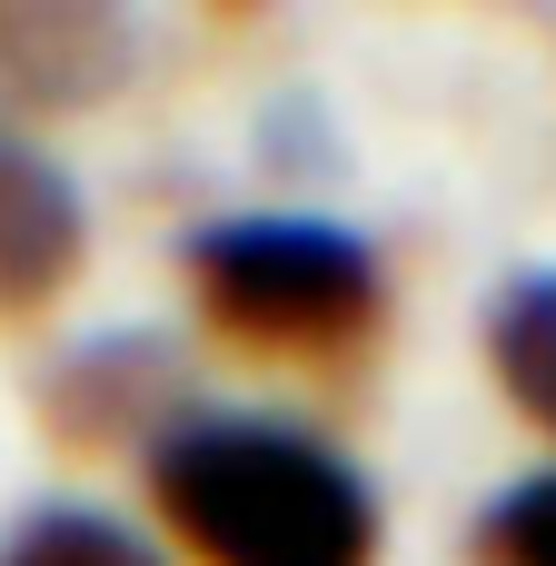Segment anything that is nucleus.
Listing matches in <instances>:
<instances>
[{"instance_id": "obj_1", "label": "nucleus", "mask_w": 556, "mask_h": 566, "mask_svg": "<svg viewBox=\"0 0 556 566\" xmlns=\"http://www.w3.org/2000/svg\"><path fill=\"white\" fill-rule=\"evenodd\" d=\"M149 507L199 566H378V488L289 418L199 408L149 448Z\"/></svg>"}, {"instance_id": "obj_2", "label": "nucleus", "mask_w": 556, "mask_h": 566, "mask_svg": "<svg viewBox=\"0 0 556 566\" xmlns=\"http://www.w3.org/2000/svg\"><path fill=\"white\" fill-rule=\"evenodd\" d=\"M179 279L209 338L249 358H289V368L358 358L388 328V269L338 219H289V209L199 219L179 239Z\"/></svg>"}, {"instance_id": "obj_3", "label": "nucleus", "mask_w": 556, "mask_h": 566, "mask_svg": "<svg viewBox=\"0 0 556 566\" xmlns=\"http://www.w3.org/2000/svg\"><path fill=\"white\" fill-rule=\"evenodd\" d=\"M189 418H199V388H189L179 338L159 328H99L40 378V428L80 458H129V448L149 458Z\"/></svg>"}, {"instance_id": "obj_4", "label": "nucleus", "mask_w": 556, "mask_h": 566, "mask_svg": "<svg viewBox=\"0 0 556 566\" xmlns=\"http://www.w3.org/2000/svg\"><path fill=\"white\" fill-rule=\"evenodd\" d=\"M139 70V30L90 0H0V119L90 109Z\"/></svg>"}, {"instance_id": "obj_5", "label": "nucleus", "mask_w": 556, "mask_h": 566, "mask_svg": "<svg viewBox=\"0 0 556 566\" xmlns=\"http://www.w3.org/2000/svg\"><path fill=\"white\" fill-rule=\"evenodd\" d=\"M90 259V199L80 179L20 129L0 119V318H40Z\"/></svg>"}, {"instance_id": "obj_6", "label": "nucleus", "mask_w": 556, "mask_h": 566, "mask_svg": "<svg viewBox=\"0 0 556 566\" xmlns=\"http://www.w3.org/2000/svg\"><path fill=\"white\" fill-rule=\"evenodd\" d=\"M487 368L507 388V408L556 438V269H517L487 308Z\"/></svg>"}, {"instance_id": "obj_7", "label": "nucleus", "mask_w": 556, "mask_h": 566, "mask_svg": "<svg viewBox=\"0 0 556 566\" xmlns=\"http://www.w3.org/2000/svg\"><path fill=\"white\" fill-rule=\"evenodd\" d=\"M0 566H169L129 517H109V507H30L10 537H0Z\"/></svg>"}, {"instance_id": "obj_8", "label": "nucleus", "mask_w": 556, "mask_h": 566, "mask_svg": "<svg viewBox=\"0 0 556 566\" xmlns=\"http://www.w3.org/2000/svg\"><path fill=\"white\" fill-rule=\"evenodd\" d=\"M478 566H556V468L547 478H517L478 517Z\"/></svg>"}]
</instances>
